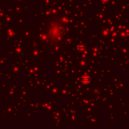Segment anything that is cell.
<instances>
[{"label": "cell", "instance_id": "obj_1", "mask_svg": "<svg viewBox=\"0 0 129 129\" xmlns=\"http://www.w3.org/2000/svg\"><path fill=\"white\" fill-rule=\"evenodd\" d=\"M87 80L89 81V77H87V76H84V77L82 78V81L84 83H87L88 81H87Z\"/></svg>", "mask_w": 129, "mask_h": 129}]
</instances>
